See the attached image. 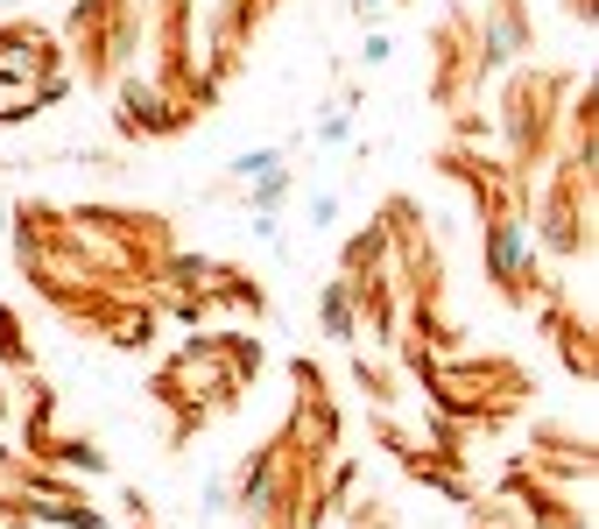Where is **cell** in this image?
Wrapping results in <instances>:
<instances>
[{"mask_svg":"<svg viewBox=\"0 0 599 529\" xmlns=\"http://www.w3.org/2000/svg\"><path fill=\"white\" fill-rule=\"evenodd\" d=\"M35 71H43V79H64L50 35L29 29V22H0V79H35Z\"/></svg>","mask_w":599,"mask_h":529,"instance_id":"1","label":"cell"},{"mask_svg":"<svg viewBox=\"0 0 599 529\" xmlns=\"http://www.w3.org/2000/svg\"><path fill=\"white\" fill-rule=\"evenodd\" d=\"M318 318H324V332H332V339H360L353 290H345V282H324V297H318Z\"/></svg>","mask_w":599,"mask_h":529,"instance_id":"2","label":"cell"},{"mask_svg":"<svg viewBox=\"0 0 599 529\" xmlns=\"http://www.w3.org/2000/svg\"><path fill=\"white\" fill-rule=\"evenodd\" d=\"M0 367H29V339H22V318L0 304Z\"/></svg>","mask_w":599,"mask_h":529,"instance_id":"3","label":"cell"},{"mask_svg":"<svg viewBox=\"0 0 599 529\" xmlns=\"http://www.w3.org/2000/svg\"><path fill=\"white\" fill-rule=\"evenodd\" d=\"M353 135V113L345 106H324V121H318V142H345Z\"/></svg>","mask_w":599,"mask_h":529,"instance_id":"4","label":"cell"},{"mask_svg":"<svg viewBox=\"0 0 599 529\" xmlns=\"http://www.w3.org/2000/svg\"><path fill=\"white\" fill-rule=\"evenodd\" d=\"M389 56H395L389 29H374V35H366V43H360V64H366V71H374V64H389Z\"/></svg>","mask_w":599,"mask_h":529,"instance_id":"5","label":"cell"},{"mask_svg":"<svg viewBox=\"0 0 599 529\" xmlns=\"http://www.w3.org/2000/svg\"><path fill=\"white\" fill-rule=\"evenodd\" d=\"M332 219H339V198L318 191V198H311V226H332Z\"/></svg>","mask_w":599,"mask_h":529,"instance_id":"6","label":"cell"}]
</instances>
